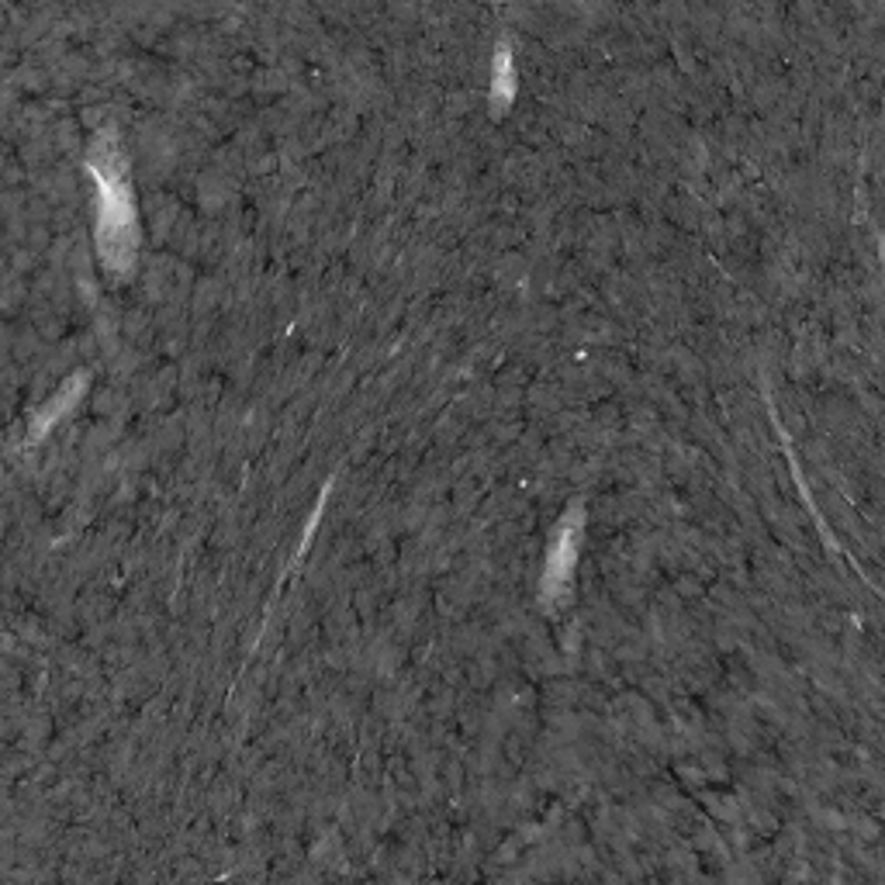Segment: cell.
<instances>
[{
    "label": "cell",
    "instance_id": "cell-3",
    "mask_svg": "<svg viewBox=\"0 0 885 885\" xmlns=\"http://www.w3.org/2000/svg\"><path fill=\"white\" fill-rule=\"evenodd\" d=\"M512 97H515V62H512L509 46H499L495 70H491V108L505 111L512 105Z\"/></svg>",
    "mask_w": 885,
    "mask_h": 885
},
{
    "label": "cell",
    "instance_id": "cell-2",
    "mask_svg": "<svg viewBox=\"0 0 885 885\" xmlns=\"http://www.w3.org/2000/svg\"><path fill=\"white\" fill-rule=\"evenodd\" d=\"M578 547H581V522L578 512H571L561 530H557L553 543H550V561H547V592H561L568 584L574 564H578Z\"/></svg>",
    "mask_w": 885,
    "mask_h": 885
},
{
    "label": "cell",
    "instance_id": "cell-4",
    "mask_svg": "<svg viewBox=\"0 0 885 885\" xmlns=\"http://www.w3.org/2000/svg\"><path fill=\"white\" fill-rule=\"evenodd\" d=\"M83 384H87V377H73V381H70L67 387H62V391H59V395H56V399H52V402H49V405H46V409L39 412L36 425H31V440H39V436H46V433L52 430V425H56V422H59L62 415H67V412H70L73 405H77V399H80V391H83Z\"/></svg>",
    "mask_w": 885,
    "mask_h": 885
},
{
    "label": "cell",
    "instance_id": "cell-1",
    "mask_svg": "<svg viewBox=\"0 0 885 885\" xmlns=\"http://www.w3.org/2000/svg\"><path fill=\"white\" fill-rule=\"evenodd\" d=\"M90 177L97 180V243L105 264L115 271L132 267L139 249V222L132 187L125 177V159L111 136L97 139L90 149Z\"/></svg>",
    "mask_w": 885,
    "mask_h": 885
}]
</instances>
